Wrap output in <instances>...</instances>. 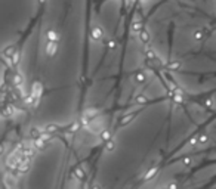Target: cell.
Returning <instances> with one entry per match:
<instances>
[{
	"instance_id": "obj_17",
	"label": "cell",
	"mask_w": 216,
	"mask_h": 189,
	"mask_svg": "<svg viewBox=\"0 0 216 189\" xmlns=\"http://www.w3.org/2000/svg\"><path fill=\"white\" fill-rule=\"evenodd\" d=\"M102 43H104L110 50H116V47H117V40H114V39H110V40H108V39L104 37V39H102Z\"/></svg>"
},
{
	"instance_id": "obj_20",
	"label": "cell",
	"mask_w": 216,
	"mask_h": 189,
	"mask_svg": "<svg viewBox=\"0 0 216 189\" xmlns=\"http://www.w3.org/2000/svg\"><path fill=\"white\" fill-rule=\"evenodd\" d=\"M144 30V24H142L141 21H133L132 22V31H135V33H139V31H142Z\"/></svg>"
},
{
	"instance_id": "obj_16",
	"label": "cell",
	"mask_w": 216,
	"mask_h": 189,
	"mask_svg": "<svg viewBox=\"0 0 216 189\" xmlns=\"http://www.w3.org/2000/svg\"><path fill=\"white\" fill-rule=\"evenodd\" d=\"M12 83H14V86L17 87V86H22V83H24V77L19 74V73H14L12 75Z\"/></svg>"
},
{
	"instance_id": "obj_6",
	"label": "cell",
	"mask_w": 216,
	"mask_h": 189,
	"mask_svg": "<svg viewBox=\"0 0 216 189\" xmlns=\"http://www.w3.org/2000/svg\"><path fill=\"white\" fill-rule=\"evenodd\" d=\"M15 112H17V108H15V104L14 102H10L9 105H5L3 107V117H14L15 115Z\"/></svg>"
},
{
	"instance_id": "obj_34",
	"label": "cell",
	"mask_w": 216,
	"mask_h": 189,
	"mask_svg": "<svg viewBox=\"0 0 216 189\" xmlns=\"http://www.w3.org/2000/svg\"><path fill=\"white\" fill-rule=\"evenodd\" d=\"M92 188H101V185H98V183L93 182V183H92Z\"/></svg>"
},
{
	"instance_id": "obj_12",
	"label": "cell",
	"mask_w": 216,
	"mask_h": 189,
	"mask_svg": "<svg viewBox=\"0 0 216 189\" xmlns=\"http://www.w3.org/2000/svg\"><path fill=\"white\" fill-rule=\"evenodd\" d=\"M46 145H48V142L43 139L42 136H40L39 139H34L33 140V146L36 149H44V148H46Z\"/></svg>"
},
{
	"instance_id": "obj_3",
	"label": "cell",
	"mask_w": 216,
	"mask_h": 189,
	"mask_svg": "<svg viewBox=\"0 0 216 189\" xmlns=\"http://www.w3.org/2000/svg\"><path fill=\"white\" fill-rule=\"evenodd\" d=\"M73 176H74L77 180H80V182H83V180L87 179V173L83 170V167H79V165L73 168Z\"/></svg>"
},
{
	"instance_id": "obj_5",
	"label": "cell",
	"mask_w": 216,
	"mask_h": 189,
	"mask_svg": "<svg viewBox=\"0 0 216 189\" xmlns=\"http://www.w3.org/2000/svg\"><path fill=\"white\" fill-rule=\"evenodd\" d=\"M30 164H31V161L30 160H21L19 161V164H18V167H17V172H18V174H25V173L30 170Z\"/></svg>"
},
{
	"instance_id": "obj_31",
	"label": "cell",
	"mask_w": 216,
	"mask_h": 189,
	"mask_svg": "<svg viewBox=\"0 0 216 189\" xmlns=\"http://www.w3.org/2000/svg\"><path fill=\"white\" fill-rule=\"evenodd\" d=\"M206 107H207V108L213 107V100H212V99H206Z\"/></svg>"
},
{
	"instance_id": "obj_32",
	"label": "cell",
	"mask_w": 216,
	"mask_h": 189,
	"mask_svg": "<svg viewBox=\"0 0 216 189\" xmlns=\"http://www.w3.org/2000/svg\"><path fill=\"white\" fill-rule=\"evenodd\" d=\"M158 163H160V158H154V160H151V165H158Z\"/></svg>"
},
{
	"instance_id": "obj_33",
	"label": "cell",
	"mask_w": 216,
	"mask_h": 189,
	"mask_svg": "<svg viewBox=\"0 0 216 189\" xmlns=\"http://www.w3.org/2000/svg\"><path fill=\"white\" fill-rule=\"evenodd\" d=\"M167 188L175 189V188H178V185H176V183H170V185H167Z\"/></svg>"
},
{
	"instance_id": "obj_7",
	"label": "cell",
	"mask_w": 216,
	"mask_h": 189,
	"mask_svg": "<svg viewBox=\"0 0 216 189\" xmlns=\"http://www.w3.org/2000/svg\"><path fill=\"white\" fill-rule=\"evenodd\" d=\"M136 115H138V112H130V114L123 115V117L120 118V121H118V126H127V124L130 123Z\"/></svg>"
},
{
	"instance_id": "obj_15",
	"label": "cell",
	"mask_w": 216,
	"mask_h": 189,
	"mask_svg": "<svg viewBox=\"0 0 216 189\" xmlns=\"http://www.w3.org/2000/svg\"><path fill=\"white\" fill-rule=\"evenodd\" d=\"M138 37H139V41H141V43H144V44H147V43L151 40L150 33H148V31H145V30L139 31V33H138Z\"/></svg>"
},
{
	"instance_id": "obj_29",
	"label": "cell",
	"mask_w": 216,
	"mask_h": 189,
	"mask_svg": "<svg viewBox=\"0 0 216 189\" xmlns=\"http://www.w3.org/2000/svg\"><path fill=\"white\" fill-rule=\"evenodd\" d=\"M182 164L187 165V167H190V165H192V160L190 158V157H185V158L182 160Z\"/></svg>"
},
{
	"instance_id": "obj_28",
	"label": "cell",
	"mask_w": 216,
	"mask_h": 189,
	"mask_svg": "<svg viewBox=\"0 0 216 189\" xmlns=\"http://www.w3.org/2000/svg\"><path fill=\"white\" fill-rule=\"evenodd\" d=\"M199 142L200 143H206V142H209V136L206 134V133H201L199 136Z\"/></svg>"
},
{
	"instance_id": "obj_19",
	"label": "cell",
	"mask_w": 216,
	"mask_h": 189,
	"mask_svg": "<svg viewBox=\"0 0 216 189\" xmlns=\"http://www.w3.org/2000/svg\"><path fill=\"white\" fill-rule=\"evenodd\" d=\"M204 34H206L204 30H195V31L192 33V37H194V40L195 41H201L203 39H204Z\"/></svg>"
},
{
	"instance_id": "obj_14",
	"label": "cell",
	"mask_w": 216,
	"mask_h": 189,
	"mask_svg": "<svg viewBox=\"0 0 216 189\" xmlns=\"http://www.w3.org/2000/svg\"><path fill=\"white\" fill-rule=\"evenodd\" d=\"M147 81V74L144 73V71H136V74H135V83H138V84H142V83Z\"/></svg>"
},
{
	"instance_id": "obj_26",
	"label": "cell",
	"mask_w": 216,
	"mask_h": 189,
	"mask_svg": "<svg viewBox=\"0 0 216 189\" xmlns=\"http://www.w3.org/2000/svg\"><path fill=\"white\" fill-rule=\"evenodd\" d=\"M101 139L104 140V142L110 140V139H111V132H110V130H105V129H102V132H101Z\"/></svg>"
},
{
	"instance_id": "obj_11",
	"label": "cell",
	"mask_w": 216,
	"mask_h": 189,
	"mask_svg": "<svg viewBox=\"0 0 216 189\" xmlns=\"http://www.w3.org/2000/svg\"><path fill=\"white\" fill-rule=\"evenodd\" d=\"M181 66H182V62L178 61V59H175V61H170L167 64V70L169 71H178V70H181Z\"/></svg>"
},
{
	"instance_id": "obj_25",
	"label": "cell",
	"mask_w": 216,
	"mask_h": 189,
	"mask_svg": "<svg viewBox=\"0 0 216 189\" xmlns=\"http://www.w3.org/2000/svg\"><path fill=\"white\" fill-rule=\"evenodd\" d=\"M145 56H147V59H156V58H157V53L152 49L147 47V49H145Z\"/></svg>"
},
{
	"instance_id": "obj_30",
	"label": "cell",
	"mask_w": 216,
	"mask_h": 189,
	"mask_svg": "<svg viewBox=\"0 0 216 189\" xmlns=\"http://www.w3.org/2000/svg\"><path fill=\"white\" fill-rule=\"evenodd\" d=\"M188 143H190V146H197V143H200V142H199V138H191Z\"/></svg>"
},
{
	"instance_id": "obj_35",
	"label": "cell",
	"mask_w": 216,
	"mask_h": 189,
	"mask_svg": "<svg viewBox=\"0 0 216 189\" xmlns=\"http://www.w3.org/2000/svg\"><path fill=\"white\" fill-rule=\"evenodd\" d=\"M44 2H46V0H39V3H44Z\"/></svg>"
},
{
	"instance_id": "obj_9",
	"label": "cell",
	"mask_w": 216,
	"mask_h": 189,
	"mask_svg": "<svg viewBox=\"0 0 216 189\" xmlns=\"http://www.w3.org/2000/svg\"><path fill=\"white\" fill-rule=\"evenodd\" d=\"M98 114H99V109L98 108H87V109H84V112H83V115L89 117L91 120H95L98 117Z\"/></svg>"
},
{
	"instance_id": "obj_4",
	"label": "cell",
	"mask_w": 216,
	"mask_h": 189,
	"mask_svg": "<svg viewBox=\"0 0 216 189\" xmlns=\"http://www.w3.org/2000/svg\"><path fill=\"white\" fill-rule=\"evenodd\" d=\"M43 92H44V89H43V84L39 81H36L31 84V93H33L34 98H42Z\"/></svg>"
},
{
	"instance_id": "obj_22",
	"label": "cell",
	"mask_w": 216,
	"mask_h": 189,
	"mask_svg": "<svg viewBox=\"0 0 216 189\" xmlns=\"http://www.w3.org/2000/svg\"><path fill=\"white\" fill-rule=\"evenodd\" d=\"M114 149H116V142L113 139L107 140V142H105V151H107V152H113Z\"/></svg>"
},
{
	"instance_id": "obj_24",
	"label": "cell",
	"mask_w": 216,
	"mask_h": 189,
	"mask_svg": "<svg viewBox=\"0 0 216 189\" xmlns=\"http://www.w3.org/2000/svg\"><path fill=\"white\" fill-rule=\"evenodd\" d=\"M80 127H82V123H80V121L73 123L71 126H68V132H70V133H75L77 130H80Z\"/></svg>"
},
{
	"instance_id": "obj_21",
	"label": "cell",
	"mask_w": 216,
	"mask_h": 189,
	"mask_svg": "<svg viewBox=\"0 0 216 189\" xmlns=\"http://www.w3.org/2000/svg\"><path fill=\"white\" fill-rule=\"evenodd\" d=\"M135 102H136L138 105H147V104H148V98H147L145 95H142V93H141V95H138V96H136Z\"/></svg>"
},
{
	"instance_id": "obj_8",
	"label": "cell",
	"mask_w": 216,
	"mask_h": 189,
	"mask_svg": "<svg viewBox=\"0 0 216 189\" xmlns=\"http://www.w3.org/2000/svg\"><path fill=\"white\" fill-rule=\"evenodd\" d=\"M46 39L49 41H58L59 43V41H61V36H59L55 30H48V31H46Z\"/></svg>"
},
{
	"instance_id": "obj_10",
	"label": "cell",
	"mask_w": 216,
	"mask_h": 189,
	"mask_svg": "<svg viewBox=\"0 0 216 189\" xmlns=\"http://www.w3.org/2000/svg\"><path fill=\"white\" fill-rule=\"evenodd\" d=\"M43 132H44V130H42L40 127H31V129H30V138H31V140L39 139L43 134Z\"/></svg>"
},
{
	"instance_id": "obj_13",
	"label": "cell",
	"mask_w": 216,
	"mask_h": 189,
	"mask_svg": "<svg viewBox=\"0 0 216 189\" xmlns=\"http://www.w3.org/2000/svg\"><path fill=\"white\" fill-rule=\"evenodd\" d=\"M157 172H158V165H150V170L147 172V174H145V180H151L156 174H157Z\"/></svg>"
},
{
	"instance_id": "obj_2",
	"label": "cell",
	"mask_w": 216,
	"mask_h": 189,
	"mask_svg": "<svg viewBox=\"0 0 216 189\" xmlns=\"http://www.w3.org/2000/svg\"><path fill=\"white\" fill-rule=\"evenodd\" d=\"M59 43L58 41H49L48 40V43H46V55L49 58H53L55 55H56V52H58V47Z\"/></svg>"
},
{
	"instance_id": "obj_18",
	"label": "cell",
	"mask_w": 216,
	"mask_h": 189,
	"mask_svg": "<svg viewBox=\"0 0 216 189\" xmlns=\"http://www.w3.org/2000/svg\"><path fill=\"white\" fill-rule=\"evenodd\" d=\"M43 130H44V132H48V133H52V134H55V133L58 132V130H61V127H58L56 124H46Z\"/></svg>"
},
{
	"instance_id": "obj_23",
	"label": "cell",
	"mask_w": 216,
	"mask_h": 189,
	"mask_svg": "<svg viewBox=\"0 0 216 189\" xmlns=\"http://www.w3.org/2000/svg\"><path fill=\"white\" fill-rule=\"evenodd\" d=\"M15 52H17V47H15L14 44H10V46H8L6 49L3 50V53H2V55H6V56H12V55H14Z\"/></svg>"
},
{
	"instance_id": "obj_1",
	"label": "cell",
	"mask_w": 216,
	"mask_h": 189,
	"mask_svg": "<svg viewBox=\"0 0 216 189\" xmlns=\"http://www.w3.org/2000/svg\"><path fill=\"white\" fill-rule=\"evenodd\" d=\"M104 30L101 28L99 25H93L91 28V39L93 41H99V40H102L104 39Z\"/></svg>"
},
{
	"instance_id": "obj_27",
	"label": "cell",
	"mask_w": 216,
	"mask_h": 189,
	"mask_svg": "<svg viewBox=\"0 0 216 189\" xmlns=\"http://www.w3.org/2000/svg\"><path fill=\"white\" fill-rule=\"evenodd\" d=\"M12 64H14V66L15 65H18V62H19V58H21V53H19V52H15V53H14V55H12Z\"/></svg>"
}]
</instances>
